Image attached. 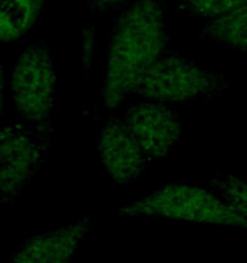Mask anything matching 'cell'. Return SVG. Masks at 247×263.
Masks as SVG:
<instances>
[{
    "instance_id": "7",
    "label": "cell",
    "mask_w": 247,
    "mask_h": 263,
    "mask_svg": "<svg viewBox=\"0 0 247 263\" xmlns=\"http://www.w3.org/2000/svg\"><path fill=\"white\" fill-rule=\"evenodd\" d=\"M97 148L108 177L118 186L135 184L152 163L121 116L111 117L100 128Z\"/></svg>"
},
{
    "instance_id": "4",
    "label": "cell",
    "mask_w": 247,
    "mask_h": 263,
    "mask_svg": "<svg viewBox=\"0 0 247 263\" xmlns=\"http://www.w3.org/2000/svg\"><path fill=\"white\" fill-rule=\"evenodd\" d=\"M50 145V122H17L0 128V204L17 199L45 162Z\"/></svg>"
},
{
    "instance_id": "15",
    "label": "cell",
    "mask_w": 247,
    "mask_h": 263,
    "mask_svg": "<svg viewBox=\"0 0 247 263\" xmlns=\"http://www.w3.org/2000/svg\"><path fill=\"white\" fill-rule=\"evenodd\" d=\"M3 107H4V72L0 63V116L3 115Z\"/></svg>"
},
{
    "instance_id": "1",
    "label": "cell",
    "mask_w": 247,
    "mask_h": 263,
    "mask_svg": "<svg viewBox=\"0 0 247 263\" xmlns=\"http://www.w3.org/2000/svg\"><path fill=\"white\" fill-rule=\"evenodd\" d=\"M165 10L166 0H133L118 9L108 36L100 91L110 112L135 94L148 69L171 49Z\"/></svg>"
},
{
    "instance_id": "3",
    "label": "cell",
    "mask_w": 247,
    "mask_h": 263,
    "mask_svg": "<svg viewBox=\"0 0 247 263\" xmlns=\"http://www.w3.org/2000/svg\"><path fill=\"white\" fill-rule=\"evenodd\" d=\"M228 86L225 74L203 68L189 57L170 49L148 69L135 95L139 99L184 105L218 99Z\"/></svg>"
},
{
    "instance_id": "2",
    "label": "cell",
    "mask_w": 247,
    "mask_h": 263,
    "mask_svg": "<svg viewBox=\"0 0 247 263\" xmlns=\"http://www.w3.org/2000/svg\"><path fill=\"white\" fill-rule=\"evenodd\" d=\"M116 216H143L247 230V218L232 210L213 189L184 182L164 185L152 194L120 208Z\"/></svg>"
},
{
    "instance_id": "11",
    "label": "cell",
    "mask_w": 247,
    "mask_h": 263,
    "mask_svg": "<svg viewBox=\"0 0 247 263\" xmlns=\"http://www.w3.org/2000/svg\"><path fill=\"white\" fill-rule=\"evenodd\" d=\"M208 186L236 212L247 218V180L231 175H218L208 180Z\"/></svg>"
},
{
    "instance_id": "10",
    "label": "cell",
    "mask_w": 247,
    "mask_h": 263,
    "mask_svg": "<svg viewBox=\"0 0 247 263\" xmlns=\"http://www.w3.org/2000/svg\"><path fill=\"white\" fill-rule=\"evenodd\" d=\"M45 0H0V43L21 40L38 22Z\"/></svg>"
},
{
    "instance_id": "13",
    "label": "cell",
    "mask_w": 247,
    "mask_h": 263,
    "mask_svg": "<svg viewBox=\"0 0 247 263\" xmlns=\"http://www.w3.org/2000/svg\"><path fill=\"white\" fill-rule=\"evenodd\" d=\"M85 40L84 49H82V66H84L85 77H89L90 66H92V58L97 49V27L95 25H90L86 30L84 31Z\"/></svg>"
},
{
    "instance_id": "5",
    "label": "cell",
    "mask_w": 247,
    "mask_h": 263,
    "mask_svg": "<svg viewBox=\"0 0 247 263\" xmlns=\"http://www.w3.org/2000/svg\"><path fill=\"white\" fill-rule=\"evenodd\" d=\"M15 113L27 123L50 122L56 105V69L48 44L36 40L26 46L10 72Z\"/></svg>"
},
{
    "instance_id": "9",
    "label": "cell",
    "mask_w": 247,
    "mask_h": 263,
    "mask_svg": "<svg viewBox=\"0 0 247 263\" xmlns=\"http://www.w3.org/2000/svg\"><path fill=\"white\" fill-rule=\"evenodd\" d=\"M200 40H208L241 53H247V4L211 18L197 31Z\"/></svg>"
},
{
    "instance_id": "6",
    "label": "cell",
    "mask_w": 247,
    "mask_h": 263,
    "mask_svg": "<svg viewBox=\"0 0 247 263\" xmlns=\"http://www.w3.org/2000/svg\"><path fill=\"white\" fill-rule=\"evenodd\" d=\"M121 118L152 163L167 158L180 146L182 123L169 104L140 99L131 104Z\"/></svg>"
},
{
    "instance_id": "12",
    "label": "cell",
    "mask_w": 247,
    "mask_h": 263,
    "mask_svg": "<svg viewBox=\"0 0 247 263\" xmlns=\"http://www.w3.org/2000/svg\"><path fill=\"white\" fill-rule=\"evenodd\" d=\"M177 10L188 17L216 18L225 13L232 12L242 5L247 4V0H174Z\"/></svg>"
},
{
    "instance_id": "8",
    "label": "cell",
    "mask_w": 247,
    "mask_h": 263,
    "mask_svg": "<svg viewBox=\"0 0 247 263\" xmlns=\"http://www.w3.org/2000/svg\"><path fill=\"white\" fill-rule=\"evenodd\" d=\"M92 228L89 216L49 233L28 238L13 253L12 261L27 263L69 262L86 239Z\"/></svg>"
},
{
    "instance_id": "14",
    "label": "cell",
    "mask_w": 247,
    "mask_h": 263,
    "mask_svg": "<svg viewBox=\"0 0 247 263\" xmlns=\"http://www.w3.org/2000/svg\"><path fill=\"white\" fill-rule=\"evenodd\" d=\"M133 0H85V9L90 13H103L110 9L118 10Z\"/></svg>"
}]
</instances>
